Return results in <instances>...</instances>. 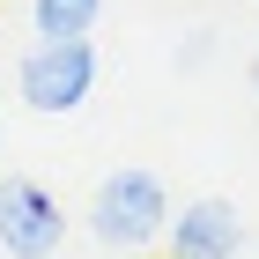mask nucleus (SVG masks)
<instances>
[{"mask_svg": "<svg viewBox=\"0 0 259 259\" xmlns=\"http://www.w3.org/2000/svg\"><path fill=\"white\" fill-rule=\"evenodd\" d=\"M170 230V193H163L156 170H111L89 200V237L111 244V252H141Z\"/></svg>", "mask_w": 259, "mask_h": 259, "instance_id": "1", "label": "nucleus"}, {"mask_svg": "<svg viewBox=\"0 0 259 259\" xmlns=\"http://www.w3.org/2000/svg\"><path fill=\"white\" fill-rule=\"evenodd\" d=\"M15 89H22L30 111H45V119L81 111L89 89H97V52H89V37H37L22 52V67H15Z\"/></svg>", "mask_w": 259, "mask_h": 259, "instance_id": "2", "label": "nucleus"}, {"mask_svg": "<svg viewBox=\"0 0 259 259\" xmlns=\"http://www.w3.org/2000/svg\"><path fill=\"white\" fill-rule=\"evenodd\" d=\"M60 237H67L60 200L45 193V185H30V178H0V252H15V259H52Z\"/></svg>", "mask_w": 259, "mask_h": 259, "instance_id": "3", "label": "nucleus"}, {"mask_svg": "<svg viewBox=\"0 0 259 259\" xmlns=\"http://www.w3.org/2000/svg\"><path fill=\"white\" fill-rule=\"evenodd\" d=\"M170 259H237L244 244V215H237V200H193V207H178L170 215Z\"/></svg>", "mask_w": 259, "mask_h": 259, "instance_id": "4", "label": "nucleus"}, {"mask_svg": "<svg viewBox=\"0 0 259 259\" xmlns=\"http://www.w3.org/2000/svg\"><path fill=\"white\" fill-rule=\"evenodd\" d=\"M104 0H30V30L37 37H89Z\"/></svg>", "mask_w": 259, "mask_h": 259, "instance_id": "5", "label": "nucleus"}, {"mask_svg": "<svg viewBox=\"0 0 259 259\" xmlns=\"http://www.w3.org/2000/svg\"><path fill=\"white\" fill-rule=\"evenodd\" d=\"M252 97H259V52H252Z\"/></svg>", "mask_w": 259, "mask_h": 259, "instance_id": "6", "label": "nucleus"}]
</instances>
